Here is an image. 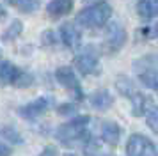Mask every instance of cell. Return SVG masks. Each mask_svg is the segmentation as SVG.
Segmentation results:
<instances>
[{
  "mask_svg": "<svg viewBox=\"0 0 158 156\" xmlns=\"http://www.w3.org/2000/svg\"><path fill=\"white\" fill-rule=\"evenodd\" d=\"M110 16H112L110 4L101 0V2H96L93 6L82 9L77 14V23L84 28H100L103 25H107Z\"/></svg>",
  "mask_w": 158,
  "mask_h": 156,
  "instance_id": "obj_1",
  "label": "cell"
},
{
  "mask_svg": "<svg viewBox=\"0 0 158 156\" xmlns=\"http://www.w3.org/2000/svg\"><path fill=\"white\" fill-rule=\"evenodd\" d=\"M91 122L89 115H75L71 121H68L64 124L55 129V138L62 142L66 146H71L77 140H82L87 137V126Z\"/></svg>",
  "mask_w": 158,
  "mask_h": 156,
  "instance_id": "obj_2",
  "label": "cell"
},
{
  "mask_svg": "<svg viewBox=\"0 0 158 156\" xmlns=\"http://www.w3.org/2000/svg\"><path fill=\"white\" fill-rule=\"evenodd\" d=\"M73 62L84 76H98L101 73L100 55H98L96 46H93V44H87L84 48H80Z\"/></svg>",
  "mask_w": 158,
  "mask_h": 156,
  "instance_id": "obj_3",
  "label": "cell"
},
{
  "mask_svg": "<svg viewBox=\"0 0 158 156\" xmlns=\"http://www.w3.org/2000/svg\"><path fill=\"white\" fill-rule=\"evenodd\" d=\"M34 82L30 73L20 69L9 60L0 62V85H13V87H29Z\"/></svg>",
  "mask_w": 158,
  "mask_h": 156,
  "instance_id": "obj_4",
  "label": "cell"
},
{
  "mask_svg": "<svg viewBox=\"0 0 158 156\" xmlns=\"http://www.w3.org/2000/svg\"><path fill=\"white\" fill-rule=\"evenodd\" d=\"M128 39L126 28L123 27L119 21H110L105 27V39H103V50L108 55H114L124 46Z\"/></svg>",
  "mask_w": 158,
  "mask_h": 156,
  "instance_id": "obj_5",
  "label": "cell"
},
{
  "mask_svg": "<svg viewBox=\"0 0 158 156\" xmlns=\"http://www.w3.org/2000/svg\"><path fill=\"white\" fill-rule=\"evenodd\" d=\"M126 156H158V146L148 137L133 133L126 142Z\"/></svg>",
  "mask_w": 158,
  "mask_h": 156,
  "instance_id": "obj_6",
  "label": "cell"
},
{
  "mask_svg": "<svg viewBox=\"0 0 158 156\" xmlns=\"http://www.w3.org/2000/svg\"><path fill=\"white\" fill-rule=\"evenodd\" d=\"M135 69H137V75H139V80L144 87H148L151 91H156L158 92V71L155 69V62L153 59H148L144 57L140 60H137L135 64Z\"/></svg>",
  "mask_w": 158,
  "mask_h": 156,
  "instance_id": "obj_7",
  "label": "cell"
},
{
  "mask_svg": "<svg viewBox=\"0 0 158 156\" xmlns=\"http://www.w3.org/2000/svg\"><path fill=\"white\" fill-rule=\"evenodd\" d=\"M55 78H57V82L64 89H68V91L71 92L75 99L80 101V99L84 98V91H82L80 80L77 78V73L73 71V68H69V66H60V68H57Z\"/></svg>",
  "mask_w": 158,
  "mask_h": 156,
  "instance_id": "obj_8",
  "label": "cell"
},
{
  "mask_svg": "<svg viewBox=\"0 0 158 156\" xmlns=\"http://www.w3.org/2000/svg\"><path fill=\"white\" fill-rule=\"evenodd\" d=\"M52 105V99L46 98V96H41V98L34 99V101H30V103H27V105H23L20 110H18V113L22 115L23 119L27 121H34L37 119V117H41L48 108H50Z\"/></svg>",
  "mask_w": 158,
  "mask_h": 156,
  "instance_id": "obj_9",
  "label": "cell"
},
{
  "mask_svg": "<svg viewBox=\"0 0 158 156\" xmlns=\"http://www.w3.org/2000/svg\"><path fill=\"white\" fill-rule=\"evenodd\" d=\"M57 34H59V41L62 43L66 48H69V50L80 48V44H82V34H80V30L73 23H62L59 27Z\"/></svg>",
  "mask_w": 158,
  "mask_h": 156,
  "instance_id": "obj_10",
  "label": "cell"
},
{
  "mask_svg": "<svg viewBox=\"0 0 158 156\" xmlns=\"http://www.w3.org/2000/svg\"><path fill=\"white\" fill-rule=\"evenodd\" d=\"M100 133H101L103 142L114 147V146H117L119 140H121L123 129L117 122H114V121H101L100 122Z\"/></svg>",
  "mask_w": 158,
  "mask_h": 156,
  "instance_id": "obj_11",
  "label": "cell"
},
{
  "mask_svg": "<svg viewBox=\"0 0 158 156\" xmlns=\"http://www.w3.org/2000/svg\"><path fill=\"white\" fill-rule=\"evenodd\" d=\"M89 103H91L93 108L100 110V112H105V110H108L110 106L114 105V96H112L107 89H100V91H96V92L91 94Z\"/></svg>",
  "mask_w": 158,
  "mask_h": 156,
  "instance_id": "obj_12",
  "label": "cell"
},
{
  "mask_svg": "<svg viewBox=\"0 0 158 156\" xmlns=\"http://www.w3.org/2000/svg\"><path fill=\"white\" fill-rule=\"evenodd\" d=\"M73 9V0H50L46 6V14L50 18H60L69 14Z\"/></svg>",
  "mask_w": 158,
  "mask_h": 156,
  "instance_id": "obj_13",
  "label": "cell"
},
{
  "mask_svg": "<svg viewBox=\"0 0 158 156\" xmlns=\"http://www.w3.org/2000/svg\"><path fill=\"white\" fill-rule=\"evenodd\" d=\"M142 115L146 117V122L151 128V131L158 135V105L151 98H148L146 105H144Z\"/></svg>",
  "mask_w": 158,
  "mask_h": 156,
  "instance_id": "obj_14",
  "label": "cell"
},
{
  "mask_svg": "<svg viewBox=\"0 0 158 156\" xmlns=\"http://www.w3.org/2000/svg\"><path fill=\"white\" fill-rule=\"evenodd\" d=\"M137 14L146 21L156 18L158 16V0H139V4H137Z\"/></svg>",
  "mask_w": 158,
  "mask_h": 156,
  "instance_id": "obj_15",
  "label": "cell"
},
{
  "mask_svg": "<svg viewBox=\"0 0 158 156\" xmlns=\"http://www.w3.org/2000/svg\"><path fill=\"white\" fill-rule=\"evenodd\" d=\"M6 2L25 14L34 13V11H37L41 7V0H6Z\"/></svg>",
  "mask_w": 158,
  "mask_h": 156,
  "instance_id": "obj_16",
  "label": "cell"
},
{
  "mask_svg": "<svg viewBox=\"0 0 158 156\" xmlns=\"http://www.w3.org/2000/svg\"><path fill=\"white\" fill-rule=\"evenodd\" d=\"M22 32H23V23L20 20H13L11 25L6 28V32L2 34V41H15Z\"/></svg>",
  "mask_w": 158,
  "mask_h": 156,
  "instance_id": "obj_17",
  "label": "cell"
},
{
  "mask_svg": "<svg viewBox=\"0 0 158 156\" xmlns=\"http://www.w3.org/2000/svg\"><path fill=\"white\" fill-rule=\"evenodd\" d=\"M115 87H117V91L121 92L123 96H126V98H130L133 92H137L133 82H131L128 76H119L115 80Z\"/></svg>",
  "mask_w": 158,
  "mask_h": 156,
  "instance_id": "obj_18",
  "label": "cell"
},
{
  "mask_svg": "<svg viewBox=\"0 0 158 156\" xmlns=\"http://www.w3.org/2000/svg\"><path fill=\"white\" fill-rule=\"evenodd\" d=\"M0 131H2V137H4V138L11 140L13 144H22V142H23V138L20 137V133H18L13 126H4Z\"/></svg>",
  "mask_w": 158,
  "mask_h": 156,
  "instance_id": "obj_19",
  "label": "cell"
},
{
  "mask_svg": "<svg viewBox=\"0 0 158 156\" xmlns=\"http://www.w3.org/2000/svg\"><path fill=\"white\" fill-rule=\"evenodd\" d=\"M41 43H43L44 46H53L59 41H57V37H55L53 30H44L43 34H41Z\"/></svg>",
  "mask_w": 158,
  "mask_h": 156,
  "instance_id": "obj_20",
  "label": "cell"
},
{
  "mask_svg": "<svg viewBox=\"0 0 158 156\" xmlns=\"http://www.w3.org/2000/svg\"><path fill=\"white\" fill-rule=\"evenodd\" d=\"M57 112L60 113V115H69V113H75V112H77V105H73V103H66V105L59 106Z\"/></svg>",
  "mask_w": 158,
  "mask_h": 156,
  "instance_id": "obj_21",
  "label": "cell"
},
{
  "mask_svg": "<svg viewBox=\"0 0 158 156\" xmlns=\"http://www.w3.org/2000/svg\"><path fill=\"white\" fill-rule=\"evenodd\" d=\"M144 35H148V37H158V23L155 25V27H148L142 30Z\"/></svg>",
  "mask_w": 158,
  "mask_h": 156,
  "instance_id": "obj_22",
  "label": "cell"
},
{
  "mask_svg": "<svg viewBox=\"0 0 158 156\" xmlns=\"http://www.w3.org/2000/svg\"><path fill=\"white\" fill-rule=\"evenodd\" d=\"M37 156H57V151H55V147H52V146H48V147H44L41 153Z\"/></svg>",
  "mask_w": 158,
  "mask_h": 156,
  "instance_id": "obj_23",
  "label": "cell"
},
{
  "mask_svg": "<svg viewBox=\"0 0 158 156\" xmlns=\"http://www.w3.org/2000/svg\"><path fill=\"white\" fill-rule=\"evenodd\" d=\"M11 153H13V149L0 142V156H11Z\"/></svg>",
  "mask_w": 158,
  "mask_h": 156,
  "instance_id": "obj_24",
  "label": "cell"
},
{
  "mask_svg": "<svg viewBox=\"0 0 158 156\" xmlns=\"http://www.w3.org/2000/svg\"><path fill=\"white\" fill-rule=\"evenodd\" d=\"M6 16H7V13H6V9H4V7L0 6V21H2V20H6Z\"/></svg>",
  "mask_w": 158,
  "mask_h": 156,
  "instance_id": "obj_25",
  "label": "cell"
},
{
  "mask_svg": "<svg viewBox=\"0 0 158 156\" xmlns=\"http://www.w3.org/2000/svg\"><path fill=\"white\" fill-rule=\"evenodd\" d=\"M64 156H77V154H71V153H66Z\"/></svg>",
  "mask_w": 158,
  "mask_h": 156,
  "instance_id": "obj_26",
  "label": "cell"
}]
</instances>
